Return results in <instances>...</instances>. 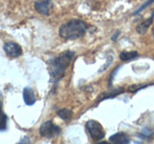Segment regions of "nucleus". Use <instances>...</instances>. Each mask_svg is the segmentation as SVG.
Instances as JSON below:
<instances>
[{
    "instance_id": "0eeeda50",
    "label": "nucleus",
    "mask_w": 154,
    "mask_h": 144,
    "mask_svg": "<svg viewBox=\"0 0 154 144\" xmlns=\"http://www.w3.org/2000/svg\"><path fill=\"white\" fill-rule=\"evenodd\" d=\"M110 141L112 144H129V137L124 133H117L110 136Z\"/></svg>"
},
{
    "instance_id": "dca6fc26",
    "label": "nucleus",
    "mask_w": 154,
    "mask_h": 144,
    "mask_svg": "<svg viewBox=\"0 0 154 144\" xmlns=\"http://www.w3.org/2000/svg\"><path fill=\"white\" fill-rule=\"evenodd\" d=\"M153 37H154V29H153Z\"/></svg>"
},
{
    "instance_id": "f8f14e48",
    "label": "nucleus",
    "mask_w": 154,
    "mask_h": 144,
    "mask_svg": "<svg viewBox=\"0 0 154 144\" xmlns=\"http://www.w3.org/2000/svg\"><path fill=\"white\" fill-rule=\"evenodd\" d=\"M58 115L64 120H69L72 117V112L70 110H67V109H63L58 110Z\"/></svg>"
},
{
    "instance_id": "f03ea898",
    "label": "nucleus",
    "mask_w": 154,
    "mask_h": 144,
    "mask_svg": "<svg viewBox=\"0 0 154 144\" xmlns=\"http://www.w3.org/2000/svg\"><path fill=\"white\" fill-rule=\"evenodd\" d=\"M88 24L80 19H72L60 27L59 35L64 40H77L83 37L87 30Z\"/></svg>"
},
{
    "instance_id": "ddd939ff",
    "label": "nucleus",
    "mask_w": 154,
    "mask_h": 144,
    "mask_svg": "<svg viewBox=\"0 0 154 144\" xmlns=\"http://www.w3.org/2000/svg\"><path fill=\"white\" fill-rule=\"evenodd\" d=\"M153 2H154V0H148V1H147L146 3H144L141 8L138 9V11L135 12V13H134V14H138L139 13H141V12L143 11V10H144L146 8H147L148 6H150L151 4H153Z\"/></svg>"
},
{
    "instance_id": "9d476101",
    "label": "nucleus",
    "mask_w": 154,
    "mask_h": 144,
    "mask_svg": "<svg viewBox=\"0 0 154 144\" xmlns=\"http://www.w3.org/2000/svg\"><path fill=\"white\" fill-rule=\"evenodd\" d=\"M124 91V89L122 88H116L112 91H109V92H105V93H102L99 95L98 99L96 100V102H100V101H103L105 99H109V98H113V97H116V96H118L119 94L122 93Z\"/></svg>"
},
{
    "instance_id": "20e7f679",
    "label": "nucleus",
    "mask_w": 154,
    "mask_h": 144,
    "mask_svg": "<svg viewBox=\"0 0 154 144\" xmlns=\"http://www.w3.org/2000/svg\"><path fill=\"white\" fill-rule=\"evenodd\" d=\"M61 129L57 125L53 124L51 121H46L43 123L40 128V134L42 136H45L47 138L54 137L60 134Z\"/></svg>"
},
{
    "instance_id": "423d86ee",
    "label": "nucleus",
    "mask_w": 154,
    "mask_h": 144,
    "mask_svg": "<svg viewBox=\"0 0 154 144\" xmlns=\"http://www.w3.org/2000/svg\"><path fill=\"white\" fill-rule=\"evenodd\" d=\"M36 11L43 14V16H49L53 9V3L51 0H42V1H37L35 3Z\"/></svg>"
},
{
    "instance_id": "2eb2a0df",
    "label": "nucleus",
    "mask_w": 154,
    "mask_h": 144,
    "mask_svg": "<svg viewBox=\"0 0 154 144\" xmlns=\"http://www.w3.org/2000/svg\"><path fill=\"white\" fill-rule=\"evenodd\" d=\"M96 144H111V143L108 142V141H99V142H97Z\"/></svg>"
},
{
    "instance_id": "39448f33",
    "label": "nucleus",
    "mask_w": 154,
    "mask_h": 144,
    "mask_svg": "<svg viewBox=\"0 0 154 144\" xmlns=\"http://www.w3.org/2000/svg\"><path fill=\"white\" fill-rule=\"evenodd\" d=\"M4 51L7 56L11 58H17L22 54V49L19 44L13 41H9L4 44Z\"/></svg>"
},
{
    "instance_id": "6e6552de",
    "label": "nucleus",
    "mask_w": 154,
    "mask_h": 144,
    "mask_svg": "<svg viewBox=\"0 0 154 144\" xmlns=\"http://www.w3.org/2000/svg\"><path fill=\"white\" fill-rule=\"evenodd\" d=\"M23 100L26 105L31 106L34 105L36 102V97L34 90L31 88H25L23 89Z\"/></svg>"
},
{
    "instance_id": "f257e3e1",
    "label": "nucleus",
    "mask_w": 154,
    "mask_h": 144,
    "mask_svg": "<svg viewBox=\"0 0 154 144\" xmlns=\"http://www.w3.org/2000/svg\"><path fill=\"white\" fill-rule=\"evenodd\" d=\"M74 58V53L72 51H65L49 61L48 62V70H49L51 81L58 82L65 75L66 69L69 67L70 62Z\"/></svg>"
},
{
    "instance_id": "7ed1b4c3",
    "label": "nucleus",
    "mask_w": 154,
    "mask_h": 144,
    "mask_svg": "<svg viewBox=\"0 0 154 144\" xmlns=\"http://www.w3.org/2000/svg\"><path fill=\"white\" fill-rule=\"evenodd\" d=\"M86 128L88 130L90 136L94 140H100L105 136V132L101 124L95 120H89L86 123Z\"/></svg>"
},
{
    "instance_id": "9b49d317",
    "label": "nucleus",
    "mask_w": 154,
    "mask_h": 144,
    "mask_svg": "<svg viewBox=\"0 0 154 144\" xmlns=\"http://www.w3.org/2000/svg\"><path fill=\"white\" fill-rule=\"evenodd\" d=\"M138 57V52L136 51H122V53L119 54V59L122 60V62H128V61H131L136 59Z\"/></svg>"
},
{
    "instance_id": "1a4fd4ad",
    "label": "nucleus",
    "mask_w": 154,
    "mask_h": 144,
    "mask_svg": "<svg viewBox=\"0 0 154 144\" xmlns=\"http://www.w3.org/2000/svg\"><path fill=\"white\" fill-rule=\"evenodd\" d=\"M153 19H154V13H152V14L149 16L147 19H146L143 22H142L140 25L137 27L136 31L140 34V35H143L147 32V30L149 29V27L151 26V24L153 22Z\"/></svg>"
},
{
    "instance_id": "4468645a",
    "label": "nucleus",
    "mask_w": 154,
    "mask_h": 144,
    "mask_svg": "<svg viewBox=\"0 0 154 144\" xmlns=\"http://www.w3.org/2000/svg\"><path fill=\"white\" fill-rule=\"evenodd\" d=\"M17 144H31V142H30V139H29L28 137H24Z\"/></svg>"
}]
</instances>
